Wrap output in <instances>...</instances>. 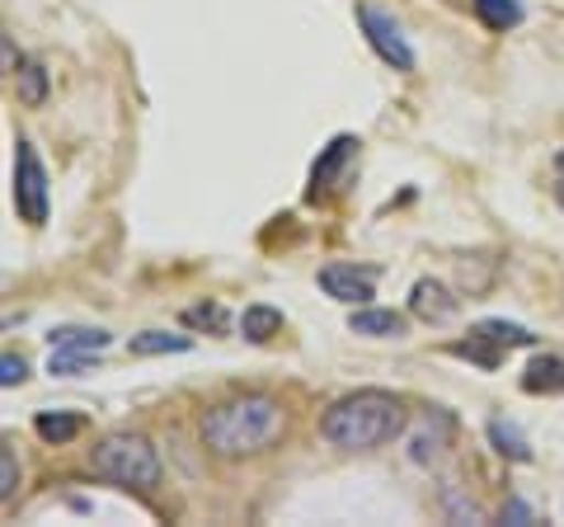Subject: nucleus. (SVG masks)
<instances>
[{"label": "nucleus", "instance_id": "obj_13", "mask_svg": "<svg viewBox=\"0 0 564 527\" xmlns=\"http://www.w3.org/2000/svg\"><path fill=\"white\" fill-rule=\"evenodd\" d=\"M132 354L137 358H155V354H188L193 340L188 335H170V330H141V335H132Z\"/></svg>", "mask_w": 564, "mask_h": 527}, {"label": "nucleus", "instance_id": "obj_12", "mask_svg": "<svg viewBox=\"0 0 564 527\" xmlns=\"http://www.w3.org/2000/svg\"><path fill=\"white\" fill-rule=\"evenodd\" d=\"M52 348H76V354H104L109 348V330H85V325H62V330H52Z\"/></svg>", "mask_w": 564, "mask_h": 527}, {"label": "nucleus", "instance_id": "obj_27", "mask_svg": "<svg viewBox=\"0 0 564 527\" xmlns=\"http://www.w3.org/2000/svg\"><path fill=\"white\" fill-rule=\"evenodd\" d=\"M555 198H560V207H564V184H560V193H555Z\"/></svg>", "mask_w": 564, "mask_h": 527}, {"label": "nucleus", "instance_id": "obj_26", "mask_svg": "<svg viewBox=\"0 0 564 527\" xmlns=\"http://www.w3.org/2000/svg\"><path fill=\"white\" fill-rule=\"evenodd\" d=\"M555 170H560V180H564V147H560V155H555Z\"/></svg>", "mask_w": 564, "mask_h": 527}, {"label": "nucleus", "instance_id": "obj_14", "mask_svg": "<svg viewBox=\"0 0 564 527\" xmlns=\"http://www.w3.org/2000/svg\"><path fill=\"white\" fill-rule=\"evenodd\" d=\"M278 330H282V311H278V306H245V315H240V335L250 340V344H269Z\"/></svg>", "mask_w": 564, "mask_h": 527}, {"label": "nucleus", "instance_id": "obj_8", "mask_svg": "<svg viewBox=\"0 0 564 527\" xmlns=\"http://www.w3.org/2000/svg\"><path fill=\"white\" fill-rule=\"evenodd\" d=\"M352 155H358V137H334V142L325 147V155L315 161V170H311V198L339 189V174H344V165L352 161Z\"/></svg>", "mask_w": 564, "mask_h": 527}, {"label": "nucleus", "instance_id": "obj_5", "mask_svg": "<svg viewBox=\"0 0 564 527\" xmlns=\"http://www.w3.org/2000/svg\"><path fill=\"white\" fill-rule=\"evenodd\" d=\"M358 24H362L367 43H372V52L386 66H395V72H414V47H410V39L400 33V24L391 20V14L377 10V6H358Z\"/></svg>", "mask_w": 564, "mask_h": 527}, {"label": "nucleus", "instance_id": "obj_7", "mask_svg": "<svg viewBox=\"0 0 564 527\" xmlns=\"http://www.w3.org/2000/svg\"><path fill=\"white\" fill-rule=\"evenodd\" d=\"M410 311L429 325H443L456 315V297H452L447 283H437V278H419V283L410 288Z\"/></svg>", "mask_w": 564, "mask_h": 527}, {"label": "nucleus", "instance_id": "obj_23", "mask_svg": "<svg viewBox=\"0 0 564 527\" xmlns=\"http://www.w3.org/2000/svg\"><path fill=\"white\" fill-rule=\"evenodd\" d=\"M184 321H188V325L221 330V325H226V311H221V306H207V302H203V306H188V311H184Z\"/></svg>", "mask_w": 564, "mask_h": 527}, {"label": "nucleus", "instance_id": "obj_19", "mask_svg": "<svg viewBox=\"0 0 564 527\" xmlns=\"http://www.w3.org/2000/svg\"><path fill=\"white\" fill-rule=\"evenodd\" d=\"M480 335H489L494 344H503V348H527V344H536V335L527 325H513V321H480L475 325Z\"/></svg>", "mask_w": 564, "mask_h": 527}, {"label": "nucleus", "instance_id": "obj_21", "mask_svg": "<svg viewBox=\"0 0 564 527\" xmlns=\"http://www.w3.org/2000/svg\"><path fill=\"white\" fill-rule=\"evenodd\" d=\"M20 99L29 104V109H39V104L47 99V72L39 62H29L24 72H20Z\"/></svg>", "mask_w": 564, "mask_h": 527}, {"label": "nucleus", "instance_id": "obj_3", "mask_svg": "<svg viewBox=\"0 0 564 527\" xmlns=\"http://www.w3.org/2000/svg\"><path fill=\"white\" fill-rule=\"evenodd\" d=\"M90 466H95V476L104 481H113L122 490H155L165 476V466H161V452H155L151 438H141V433H109L104 443H95L90 452Z\"/></svg>", "mask_w": 564, "mask_h": 527}, {"label": "nucleus", "instance_id": "obj_18", "mask_svg": "<svg viewBox=\"0 0 564 527\" xmlns=\"http://www.w3.org/2000/svg\"><path fill=\"white\" fill-rule=\"evenodd\" d=\"M489 438L494 448L503 456H513V462H532V448H527V438L518 433V424H508V419H489Z\"/></svg>", "mask_w": 564, "mask_h": 527}, {"label": "nucleus", "instance_id": "obj_17", "mask_svg": "<svg viewBox=\"0 0 564 527\" xmlns=\"http://www.w3.org/2000/svg\"><path fill=\"white\" fill-rule=\"evenodd\" d=\"M499 348H503V344H494L489 335H480V330H470V340H456V344H452V354H456V358L480 363L485 373H494V367H499Z\"/></svg>", "mask_w": 564, "mask_h": 527}, {"label": "nucleus", "instance_id": "obj_22", "mask_svg": "<svg viewBox=\"0 0 564 527\" xmlns=\"http://www.w3.org/2000/svg\"><path fill=\"white\" fill-rule=\"evenodd\" d=\"M14 490H20V466H14V448H0V499H14Z\"/></svg>", "mask_w": 564, "mask_h": 527}, {"label": "nucleus", "instance_id": "obj_2", "mask_svg": "<svg viewBox=\"0 0 564 527\" xmlns=\"http://www.w3.org/2000/svg\"><path fill=\"white\" fill-rule=\"evenodd\" d=\"M404 429V406L391 396V391H352L344 400L321 415V438L344 452H372V448H386L391 438Z\"/></svg>", "mask_w": 564, "mask_h": 527}, {"label": "nucleus", "instance_id": "obj_16", "mask_svg": "<svg viewBox=\"0 0 564 527\" xmlns=\"http://www.w3.org/2000/svg\"><path fill=\"white\" fill-rule=\"evenodd\" d=\"M470 6H475V14H480L485 29L508 33V29L522 24V6H518V0H470Z\"/></svg>", "mask_w": 564, "mask_h": 527}, {"label": "nucleus", "instance_id": "obj_20", "mask_svg": "<svg viewBox=\"0 0 564 527\" xmlns=\"http://www.w3.org/2000/svg\"><path fill=\"white\" fill-rule=\"evenodd\" d=\"M90 367H95V354H76V348H52V358H47L52 377H80Z\"/></svg>", "mask_w": 564, "mask_h": 527}, {"label": "nucleus", "instance_id": "obj_6", "mask_svg": "<svg viewBox=\"0 0 564 527\" xmlns=\"http://www.w3.org/2000/svg\"><path fill=\"white\" fill-rule=\"evenodd\" d=\"M321 288H325V297H334V302L367 306L377 297V269H358V264H325Z\"/></svg>", "mask_w": 564, "mask_h": 527}, {"label": "nucleus", "instance_id": "obj_1", "mask_svg": "<svg viewBox=\"0 0 564 527\" xmlns=\"http://www.w3.org/2000/svg\"><path fill=\"white\" fill-rule=\"evenodd\" d=\"M288 424V410H282L278 396H236V400H221L203 415V443L217 452V456H254L273 443Z\"/></svg>", "mask_w": 564, "mask_h": 527}, {"label": "nucleus", "instance_id": "obj_25", "mask_svg": "<svg viewBox=\"0 0 564 527\" xmlns=\"http://www.w3.org/2000/svg\"><path fill=\"white\" fill-rule=\"evenodd\" d=\"M503 523H513V527H527V523H536L532 504H527V499H508V504H503Z\"/></svg>", "mask_w": 564, "mask_h": 527}, {"label": "nucleus", "instance_id": "obj_4", "mask_svg": "<svg viewBox=\"0 0 564 527\" xmlns=\"http://www.w3.org/2000/svg\"><path fill=\"white\" fill-rule=\"evenodd\" d=\"M14 207L24 222H47V170L29 142H14Z\"/></svg>", "mask_w": 564, "mask_h": 527}, {"label": "nucleus", "instance_id": "obj_11", "mask_svg": "<svg viewBox=\"0 0 564 527\" xmlns=\"http://www.w3.org/2000/svg\"><path fill=\"white\" fill-rule=\"evenodd\" d=\"M447 433H452V415L437 424V433H433V415H429V419H423V429L410 438V462L414 466H433L437 456L447 452Z\"/></svg>", "mask_w": 564, "mask_h": 527}, {"label": "nucleus", "instance_id": "obj_10", "mask_svg": "<svg viewBox=\"0 0 564 527\" xmlns=\"http://www.w3.org/2000/svg\"><path fill=\"white\" fill-rule=\"evenodd\" d=\"M522 391L532 396H560L564 391V358L560 354H541L522 367Z\"/></svg>", "mask_w": 564, "mask_h": 527}, {"label": "nucleus", "instance_id": "obj_9", "mask_svg": "<svg viewBox=\"0 0 564 527\" xmlns=\"http://www.w3.org/2000/svg\"><path fill=\"white\" fill-rule=\"evenodd\" d=\"M348 330L352 335H367V340H400L410 321H404L400 311H381V306H362L348 315Z\"/></svg>", "mask_w": 564, "mask_h": 527}, {"label": "nucleus", "instance_id": "obj_15", "mask_svg": "<svg viewBox=\"0 0 564 527\" xmlns=\"http://www.w3.org/2000/svg\"><path fill=\"white\" fill-rule=\"evenodd\" d=\"M33 429H39V438L43 443H70V438H76L80 429H85V419L80 415H66V410H43L39 419H33Z\"/></svg>", "mask_w": 564, "mask_h": 527}, {"label": "nucleus", "instance_id": "obj_24", "mask_svg": "<svg viewBox=\"0 0 564 527\" xmlns=\"http://www.w3.org/2000/svg\"><path fill=\"white\" fill-rule=\"evenodd\" d=\"M29 377V363L20 358V354H6L0 358V386H20Z\"/></svg>", "mask_w": 564, "mask_h": 527}]
</instances>
